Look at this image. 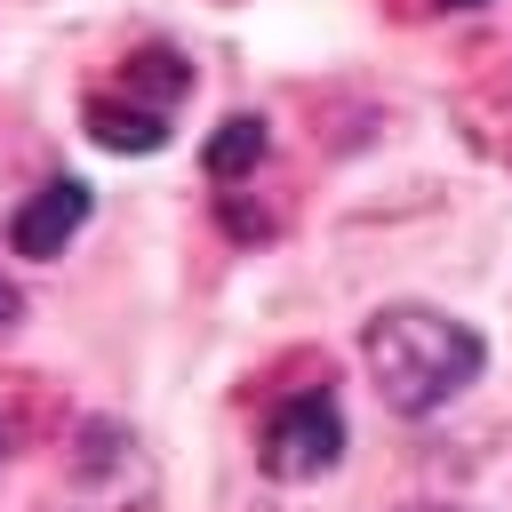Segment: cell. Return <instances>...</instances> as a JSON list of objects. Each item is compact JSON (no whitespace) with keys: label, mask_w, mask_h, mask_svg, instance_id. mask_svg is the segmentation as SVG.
I'll return each mask as SVG.
<instances>
[{"label":"cell","mask_w":512,"mask_h":512,"mask_svg":"<svg viewBox=\"0 0 512 512\" xmlns=\"http://www.w3.org/2000/svg\"><path fill=\"white\" fill-rule=\"evenodd\" d=\"M360 360L392 416H432L488 368V344L472 320H456L440 304H384L360 328Z\"/></svg>","instance_id":"cell-1"},{"label":"cell","mask_w":512,"mask_h":512,"mask_svg":"<svg viewBox=\"0 0 512 512\" xmlns=\"http://www.w3.org/2000/svg\"><path fill=\"white\" fill-rule=\"evenodd\" d=\"M336 456H344V416H336L328 384L280 400L272 424H264V448H256V464H264L272 480H320Z\"/></svg>","instance_id":"cell-2"},{"label":"cell","mask_w":512,"mask_h":512,"mask_svg":"<svg viewBox=\"0 0 512 512\" xmlns=\"http://www.w3.org/2000/svg\"><path fill=\"white\" fill-rule=\"evenodd\" d=\"M88 224V184L80 176H48L16 216H8V248L16 256H64V240Z\"/></svg>","instance_id":"cell-3"},{"label":"cell","mask_w":512,"mask_h":512,"mask_svg":"<svg viewBox=\"0 0 512 512\" xmlns=\"http://www.w3.org/2000/svg\"><path fill=\"white\" fill-rule=\"evenodd\" d=\"M88 136H96L104 152H160V144H168V112H144V104L88 96Z\"/></svg>","instance_id":"cell-4"},{"label":"cell","mask_w":512,"mask_h":512,"mask_svg":"<svg viewBox=\"0 0 512 512\" xmlns=\"http://www.w3.org/2000/svg\"><path fill=\"white\" fill-rule=\"evenodd\" d=\"M264 144H272V136H264V120H256V112H232V120L208 136V176H216V184L248 176V168L264 160Z\"/></svg>","instance_id":"cell-5"},{"label":"cell","mask_w":512,"mask_h":512,"mask_svg":"<svg viewBox=\"0 0 512 512\" xmlns=\"http://www.w3.org/2000/svg\"><path fill=\"white\" fill-rule=\"evenodd\" d=\"M16 312H24V296H16L8 280H0V328H16Z\"/></svg>","instance_id":"cell-6"},{"label":"cell","mask_w":512,"mask_h":512,"mask_svg":"<svg viewBox=\"0 0 512 512\" xmlns=\"http://www.w3.org/2000/svg\"><path fill=\"white\" fill-rule=\"evenodd\" d=\"M400 512H472V504H432V496H424V504H400Z\"/></svg>","instance_id":"cell-7"},{"label":"cell","mask_w":512,"mask_h":512,"mask_svg":"<svg viewBox=\"0 0 512 512\" xmlns=\"http://www.w3.org/2000/svg\"><path fill=\"white\" fill-rule=\"evenodd\" d=\"M448 8H488V0H448Z\"/></svg>","instance_id":"cell-8"},{"label":"cell","mask_w":512,"mask_h":512,"mask_svg":"<svg viewBox=\"0 0 512 512\" xmlns=\"http://www.w3.org/2000/svg\"><path fill=\"white\" fill-rule=\"evenodd\" d=\"M0 456H8V424H0Z\"/></svg>","instance_id":"cell-9"}]
</instances>
